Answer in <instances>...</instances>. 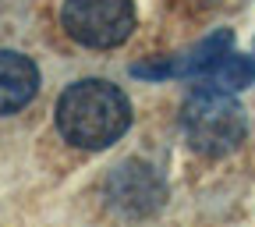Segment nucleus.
<instances>
[{
	"instance_id": "obj_1",
	"label": "nucleus",
	"mask_w": 255,
	"mask_h": 227,
	"mask_svg": "<svg viewBox=\"0 0 255 227\" xmlns=\"http://www.w3.org/2000/svg\"><path fill=\"white\" fill-rule=\"evenodd\" d=\"M128 124H131V103H128V96L114 82L82 78L60 92L57 128L78 149L114 146L128 132Z\"/></svg>"
},
{
	"instance_id": "obj_2",
	"label": "nucleus",
	"mask_w": 255,
	"mask_h": 227,
	"mask_svg": "<svg viewBox=\"0 0 255 227\" xmlns=\"http://www.w3.org/2000/svg\"><path fill=\"white\" fill-rule=\"evenodd\" d=\"M181 128L191 149L206 156H223L238 149V142L245 139V110L227 89L202 82L184 96Z\"/></svg>"
},
{
	"instance_id": "obj_3",
	"label": "nucleus",
	"mask_w": 255,
	"mask_h": 227,
	"mask_svg": "<svg viewBox=\"0 0 255 227\" xmlns=\"http://www.w3.org/2000/svg\"><path fill=\"white\" fill-rule=\"evenodd\" d=\"M60 21L68 36L82 46H121L135 28V4L131 0H64Z\"/></svg>"
},
{
	"instance_id": "obj_4",
	"label": "nucleus",
	"mask_w": 255,
	"mask_h": 227,
	"mask_svg": "<svg viewBox=\"0 0 255 227\" xmlns=\"http://www.w3.org/2000/svg\"><path fill=\"white\" fill-rule=\"evenodd\" d=\"M107 199L128 217H145L159 210V203L167 199V188L149 164H121L107 181Z\"/></svg>"
},
{
	"instance_id": "obj_5",
	"label": "nucleus",
	"mask_w": 255,
	"mask_h": 227,
	"mask_svg": "<svg viewBox=\"0 0 255 227\" xmlns=\"http://www.w3.org/2000/svg\"><path fill=\"white\" fill-rule=\"evenodd\" d=\"M39 89V68L25 53L0 50V117L32 103Z\"/></svg>"
},
{
	"instance_id": "obj_6",
	"label": "nucleus",
	"mask_w": 255,
	"mask_h": 227,
	"mask_svg": "<svg viewBox=\"0 0 255 227\" xmlns=\"http://www.w3.org/2000/svg\"><path fill=\"white\" fill-rule=\"evenodd\" d=\"M202 82L209 85H220L227 92H238V89H248L255 82V64L241 53H220L209 68L202 71Z\"/></svg>"
}]
</instances>
